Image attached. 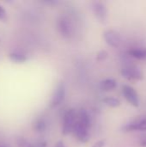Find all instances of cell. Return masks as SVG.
<instances>
[{
	"label": "cell",
	"instance_id": "6da1fadb",
	"mask_svg": "<svg viewBox=\"0 0 146 147\" xmlns=\"http://www.w3.org/2000/svg\"><path fill=\"white\" fill-rule=\"evenodd\" d=\"M91 125L90 116L88 111L81 109L77 112V121L72 133L75 138L81 143H87L89 140V128Z\"/></svg>",
	"mask_w": 146,
	"mask_h": 147
},
{
	"label": "cell",
	"instance_id": "7a4b0ae2",
	"mask_svg": "<svg viewBox=\"0 0 146 147\" xmlns=\"http://www.w3.org/2000/svg\"><path fill=\"white\" fill-rule=\"evenodd\" d=\"M57 29L60 35L65 39H70L74 35V23L71 17L66 15L60 16L57 20Z\"/></svg>",
	"mask_w": 146,
	"mask_h": 147
},
{
	"label": "cell",
	"instance_id": "3957f363",
	"mask_svg": "<svg viewBox=\"0 0 146 147\" xmlns=\"http://www.w3.org/2000/svg\"><path fill=\"white\" fill-rule=\"evenodd\" d=\"M77 110L74 109H69L64 115L62 124V134L66 136L72 133L73 127L77 121Z\"/></svg>",
	"mask_w": 146,
	"mask_h": 147
},
{
	"label": "cell",
	"instance_id": "277c9868",
	"mask_svg": "<svg viewBox=\"0 0 146 147\" xmlns=\"http://www.w3.org/2000/svg\"><path fill=\"white\" fill-rule=\"evenodd\" d=\"M120 73L124 78L129 81H139V80H142L144 78L143 71L140 70L139 67L135 66V65L124 67L120 71Z\"/></svg>",
	"mask_w": 146,
	"mask_h": 147
},
{
	"label": "cell",
	"instance_id": "5b68a950",
	"mask_svg": "<svg viewBox=\"0 0 146 147\" xmlns=\"http://www.w3.org/2000/svg\"><path fill=\"white\" fill-rule=\"evenodd\" d=\"M92 11L96 18L101 23H106L108 19V9L106 5L99 1L92 3Z\"/></svg>",
	"mask_w": 146,
	"mask_h": 147
},
{
	"label": "cell",
	"instance_id": "8992f818",
	"mask_svg": "<svg viewBox=\"0 0 146 147\" xmlns=\"http://www.w3.org/2000/svg\"><path fill=\"white\" fill-rule=\"evenodd\" d=\"M122 93L126 100L133 107L139 106V97L137 91L130 85H123L122 86Z\"/></svg>",
	"mask_w": 146,
	"mask_h": 147
},
{
	"label": "cell",
	"instance_id": "52a82bcc",
	"mask_svg": "<svg viewBox=\"0 0 146 147\" xmlns=\"http://www.w3.org/2000/svg\"><path fill=\"white\" fill-rule=\"evenodd\" d=\"M65 84L63 82H60L58 86L56 87L55 90H54V93L52 95V101H51V107L52 108H55L59 105H60L65 98Z\"/></svg>",
	"mask_w": 146,
	"mask_h": 147
},
{
	"label": "cell",
	"instance_id": "ba28073f",
	"mask_svg": "<svg viewBox=\"0 0 146 147\" xmlns=\"http://www.w3.org/2000/svg\"><path fill=\"white\" fill-rule=\"evenodd\" d=\"M103 38L107 44L110 47H117L120 46L121 42V37L118 31L114 29H108L103 33Z\"/></svg>",
	"mask_w": 146,
	"mask_h": 147
},
{
	"label": "cell",
	"instance_id": "9c48e42d",
	"mask_svg": "<svg viewBox=\"0 0 146 147\" xmlns=\"http://www.w3.org/2000/svg\"><path fill=\"white\" fill-rule=\"evenodd\" d=\"M122 131L126 133L133 131H146V118L125 125L122 127Z\"/></svg>",
	"mask_w": 146,
	"mask_h": 147
},
{
	"label": "cell",
	"instance_id": "30bf717a",
	"mask_svg": "<svg viewBox=\"0 0 146 147\" xmlns=\"http://www.w3.org/2000/svg\"><path fill=\"white\" fill-rule=\"evenodd\" d=\"M117 87V82L114 78H107L100 83V88L103 91H111Z\"/></svg>",
	"mask_w": 146,
	"mask_h": 147
},
{
	"label": "cell",
	"instance_id": "8fae6325",
	"mask_svg": "<svg viewBox=\"0 0 146 147\" xmlns=\"http://www.w3.org/2000/svg\"><path fill=\"white\" fill-rule=\"evenodd\" d=\"M47 127V122L45 118L39 117L33 123V129L36 133H42Z\"/></svg>",
	"mask_w": 146,
	"mask_h": 147
},
{
	"label": "cell",
	"instance_id": "7c38bea8",
	"mask_svg": "<svg viewBox=\"0 0 146 147\" xmlns=\"http://www.w3.org/2000/svg\"><path fill=\"white\" fill-rule=\"evenodd\" d=\"M9 58L10 59L11 61L15 63H18V64L24 63L28 59V57L26 56V54L21 52H12L9 54Z\"/></svg>",
	"mask_w": 146,
	"mask_h": 147
},
{
	"label": "cell",
	"instance_id": "4fadbf2b",
	"mask_svg": "<svg viewBox=\"0 0 146 147\" xmlns=\"http://www.w3.org/2000/svg\"><path fill=\"white\" fill-rule=\"evenodd\" d=\"M128 53L138 59L140 60H146V49H142V48H133L129 50Z\"/></svg>",
	"mask_w": 146,
	"mask_h": 147
},
{
	"label": "cell",
	"instance_id": "5bb4252c",
	"mask_svg": "<svg viewBox=\"0 0 146 147\" xmlns=\"http://www.w3.org/2000/svg\"><path fill=\"white\" fill-rule=\"evenodd\" d=\"M102 102H103L107 106H108V107H110V108H117V107H119V106L121 104L120 101L118 98H116V97H112V96L105 97V98L102 100Z\"/></svg>",
	"mask_w": 146,
	"mask_h": 147
},
{
	"label": "cell",
	"instance_id": "9a60e30c",
	"mask_svg": "<svg viewBox=\"0 0 146 147\" xmlns=\"http://www.w3.org/2000/svg\"><path fill=\"white\" fill-rule=\"evenodd\" d=\"M17 145L18 147H34V144L30 143L24 138H19L17 140Z\"/></svg>",
	"mask_w": 146,
	"mask_h": 147
},
{
	"label": "cell",
	"instance_id": "2e32d148",
	"mask_svg": "<svg viewBox=\"0 0 146 147\" xmlns=\"http://www.w3.org/2000/svg\"><path fill=\"white\" fill-rule=\"evenodd\" d=\"M108 53L107 51H105V50H101V51H99V52L97 53L96 59H97L98 61H102V60H104V59H106L108 58Z\"/></svg>",
	"mask_w": 146,
	"mask_h": 147
},
{
	"label": "cell",
	"instance_id": "e0dca14e",
	"mask_svg": "<svg viewBox=\"0 0 146 147\" xmlns=\"http://www.w3.org/2000/svg\"><path fill=\"white\" fill-rule=\"evenodd\" d=\"M7 19H8L7 12H6L5 9L2 5H0V21L5 22L7 21Z\"/></svg>",
	"mask_w": 146,
	"mask_h": 147
},
{
	"label": "cell",
	"instance_id": "ac0fdd59",
	"mask_svg": "<svg viewBox=\"0 0 146 147\" xmlns=\"http://www.w3.org/2000/svg\"><path fill=\"white\" fill-rule=\"evenodd\" d=\"M105 144H106V141L104 140H99L97 142H96L92 147H104L105 146Z\"/></svg>",
	"mask_w": 146,
	"mask_h": 147
},
{
	"label": "cell",
	"instance_id": "d6986e66",
	"mask_svg": "<svg viewBox=\"0 0 146 147\" xmlns=\"http://www.w3.org/2000/svg\"><path fill=\"white\" fill-rule=\"evenodd\" d=\"M34 147H46V142L45 140H40L34 144Z\"/></svg>",
	"mask_w": 146,
	"mask_h": 147
},
{
	"label": "cell",
	"instance_id": "ffe728a7",
	"mask_svg": "<svg viewBox=\"0 0 146 147\" xmlns=\"http://www.w3.org/2000/svg\"><path fill=\"white\" fill-rule=\"evenodd\" d=\"M55 147H66L63 141H58L55 145Z\"/></svg>",
	"mask_w": 146,
	"mask_h": 147
},
{
	"label": "cell",
	"instance_id": "44dd1931",
	"mask_svg": "<svg viewBox=\"0 0 146 147\" xmlns=\"http://www.w3.org/2000/svg\"><path fill=\"white\" fill-rule=\"evenodd\" d=\"M140 146L142 147H146V139L145 140H143L140 142Z\"/></svg>",
	"mask_w": 146,
	"mask_h": 147
},
{
	"label": "cell",
	"instance_id": "7402d4cb",
	"mask_svg": "<svg viewBox=\"0 0 146 147\" xmlns=\"http://www.w3.org/2000/svg\"><path fill=\"white\" fill-rule=\"evenodd\" d=\"M0 147H9V146H6V145H0Z\"/></svg>",
	"mask_w": 146,
	"mask_h": 147
}]
</instances>
